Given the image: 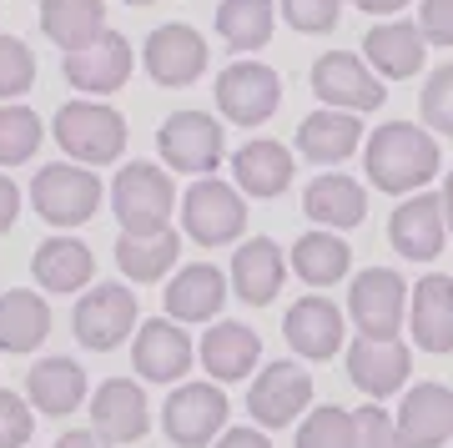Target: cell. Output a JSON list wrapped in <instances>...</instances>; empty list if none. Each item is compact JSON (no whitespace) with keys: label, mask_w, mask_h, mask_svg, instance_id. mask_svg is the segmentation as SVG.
Segmentation results:
<instances>
[{"label":"cell","mask_w":453,"mask_h":448,"mask_svg":"<svg viewBox=\"0 0 453 448\" xmlns=\"http://www.w3.org/2000/svg\"><path fill=\"white\" fill-rule=\"evenodd\" d=\"M363 166L378 192H418L438 176V142L413 121H383L363 142Z\"/></svg>","instance_id":"6da1fadb"},{"label":"cell","mask_w":453,"mask_h":448,"mask_svg":"<svg viewBox=\"0 0 453 448\" xmlns=\"http://www.w3.org/2000/svg\"><path fill=\"white\" fill-rule=\"evenodd\" d=\"M50 131H56V146L65 157L76 166H91V172L127 151V121L106 101H65L50 121Z\"/></svg>","instance_id":"7a4b0ae2"},{"label":"cell","mask_w":453,"mask_h":448,"mask_svg":"<svg viewBox=\"0 0 453 448\" xmlns=\"http://www.w3.org/2000/svg\"><path fill=\"white\" fill-rule=\"evenodd\" d=\"M101 197H106V187L96 182V172L91 166H76V161H50V166H41L31 182V207L41 222L50 227H81L96 217Z\"/></svg>","instance_id":"3957f363"},{"label":"cell","mask_w":453,"mask_h":448,"mask_svg":"<svg viewBox=\"0 0 453 448\" xmlns=\"http://www.w3.org/2000/svg\"><path fill=\"white\" fill-rule=\"evenodd\" d=\"M111 197V212L121 232H157V227L172 222V202H177V187L166 166H151V161H131L116 172V182L106 187Z\"/></svg>","instance_id":"277c9868"},{"label":"cell","mask_w":453,"mask_h":448,"mask_svg":"<svg viewBox=\"0 0 453 448\" xmlns=\"http://www.w3.org/2000/svg\"><path fill=\"white\" fill-rule=\"evenodd\" d=\"M181 232L202 247H226L247 232V202L217 176H196L181 192Z\"/></svg>","instance_id":"5b68a950"},{"label":"cell","mask_w":453,"mask_h":448,"mask_svg":"<svg viewBox=\"0 0 453 448\" xmlns=\"http://www.w3.org/2000/svg\"><path fill=\"white\" fill-rule=\"evenodd\" d=\"M226 413H232V403L211 378L207 383H181L162 403V429L177 448H211V438L226 433Z\"/></svg>","instance_id":"8992f818"},{"label":"cell","mask_w":453,"mask_h":448,"mask_svg":"<svg viewBox=\"0 0 453 448\" xmlns=\"http://www.w3.org/2000/svg\"><path fill=\"white\" fill-rule=\"evenodd\" d=\"M142 318V307L131 297L127 282H96L91 292H81V303L71 313V328H76V343L91 352H111L131 337Z\"/></svg>","instance_id":"52a82bcc"},{"label":"cell","mask_w":453,"mask_h":448,"mask_svg":"<svg viewBox=\"0 0 453 448\" xmlns=\"http://www.w3.org/2000/svg\"><path fill=\"white\" fill-rule=\"evenodd\" d=\"M348 318L357 322V337H383L393 343L408 322V282L388 267H368L348 288Z\"/></svg>","instance_id":"ba28073f"},{"label":"cell","mask_w":453,"mask_h":448,"mask_svg":"<svg viewBox=\"0 0 453 448\" xmlns=\"http://www.w3.org/2000/svg\"><path fill=\"white\" fill-rule=\"evenodd\" d=\"M312 91L327 112H378L383 106V81L372 76V66L353 50H327L312 61Z\"/></svg>","instance_id":"9c48e42d"},{"label":"cell","mask_w":453,"mask_h":448,"mask_svg":"<svg viewBox=\"0 0 453 448\" xmlns=\"http://www.w3.org/2000/svg\"><path fill=\"white\" fill-rule=\"evenodd\" d=\"M157 151L181 176H217L222 161V127L207 112H172L157 131Z\"/></svg>","instance_id":"30bf717a"},{"label":"cell","mask_w":453,"mask_h":448,"mask_svg":"<svg viewBox=\"0 0 453 448\" xmlns=\"http://www.w3.org/2000/svg\"><path fill=\"white\" fill-rule=\"evenodd\" d=\"M277 101H282V81L262 61H232L217 76V106L237 127H262L277 112Z\"/></svg>","instance_id":"8fae6325"},{"label":"cell","mask_w":453,"mask_h":448,"mask_svg":"<svg viewBox=\"0 0 453 448\" xmlns=\"http://www.w3.org/2000/svg\"><path fill=\"white\" fill-rule=\"evenodd\" d=\"M312 403V378L308 368L297 363H267V368L252 378V393H247V413L257 429H288L292 418Z\"/></svg>","instance_id":"7c38bea8"},{"label":"cell","mask_w":453,"mask_h":448,"mask_svg":"<svg viewBox=\"0 0 453 448\" xmlns=\"http://www.w3.org/2000/svg\"><path fill=\"white\" fill-rule=\"evenodd\" d=\"M388 242L408 262H434L449 242V222H443V197L438 192H413L403 197L388 217Z\"/></svg>","instance_id":"4fadbf2b"},{"label":"cell","mask_w":453,"mask_h":448,"mask_svg":"<svg viewBox=\"0 0 453 448\" xmlns=\"http://www.w3.org/2000/svg\"><path fill=\"white\" fill-rule=\"evenodd\" d=\"M142 66L151 71L157 86H177L181 91L207 71V41H202V31L181 26V20L177 26H157L142 46Z\"/></svg>","instance_id":"5bb4252c"},{"label":"cell","mask_w":453,"mask_h":448,"mask_svg":"<svg viewBox=\"0 0 453 448\" xmlns=\"http://www.w3.org/2000/svg\"><path fill=\"white\" fill-rule=\"evenodd\" d=\"M131 363H136V373L146 383H177L196 363V348H192V337L181 333V322L151 318L131 337Z\"/></svg>","instance_id":"9a60e30c"},{"label":"cell","mask_w":453,"mask_h":448,"mask_svg":"<svg viewBox=\"0 0 453 448\" xmlns=\"http://www.w3.org/2000/svg\"><path fill=\"white\" fill-rule=\"evenodd\" d=\"M91 429H96L106 444H142L146 429H151V403H146L142 383H131V378H106V383L91 393Z\"/></svg>","instance_id":"2e32d148"},{"label":"cell","mask_w":453,"mask_h":448,"mask_svg":"<svg viewBox=\"0 0 453 448\" xmlns=\"http://www.w3.org/2000/svg\"><path fill=\"white\" fill-rule=\"evenodd\" d=\"M342 328H348L342 307L333 303V297H318V292H312V297H297V303L288 307V318H282L288 348L312 358V363H327L333 352H342Z\"/></svg>","instance_id":"e0dca14e"},{"label":"cell","mask_w":453,"mask_h":448,"mask_svg":"<svg viewBox=\"0 0 453 448\" xmlns=\"http://www.w3.org/2000/svg\"><path fill=\"white\" fill-rule=\"evenodd\" d=\"M393 423L403 448H443L453 438V393L443 383H413Z\"/></svg>","instance_id":"ac0fdd59"},{"label":"cell","mask_w":453,"mask_h":448,"mask_svg":"<svg viewBox=\"0 0 453 448\" xmlns=\"http://www.w3.org/2000/svg\"><path fill=\"white\" fill-rule=\"evenodd\" d=\"M61 71L76 91H86V97H111V91H121L127 76H131V41L121 31H106L96 46L71 50L61 61Z\"/></svg>","instance_id":"d6986e66"},{"label":"cell","mask_w":453,"mask_h":448,"mask_svg":"<svg viewBox=\"0 0 453 448\" xmlns=\"http://www.w3.org/2000/svg\"><path fill=\"white\" fill-rule=\"evenodd\" d=\"M226 282H232V292L247 307H267L282 292V282H288V257H282V247L273 237H252L237 247L232 267H226Z\"/></svg>","instance_id":"ffe728a7"},{"label":"cell","mask_w":453,"mask_h":448,"mask_svg":"<svg viewBox=\"0 0 453 448\" xmlns=\"http://www.w3.org/2000/svg\"><path fill=\"white\" fill-rule=\"evenodd\" d=\"M26 403H31L35 413H46V418L76 413V408L86 403V368L76 363V358H61V352L31 363V373H26Z\"/></svg>","instance_id":"44dd1931"},{"label":"cell","mask_w":453,"mask_h":448,"mask_svg":"<svg viewBox=\"0 0 453 448\" xmlns=\"http://www.w3.org/2000/svg\"><path fill=\"white\" fill-rule=\"evenodd\" d=\"M408 363L413 358H408V348L398 337L393 343H383V337H357L353 348H348V378L368 393V403L398 393L408 383Z\"/></svg>","instance_id":"7402d4cb"},{"label":"cell","mask_w":453,"mask_h":448,"mask_svg":"<svg viewBox=\"0 0 453 448\" xmlns=\"http://www.w3.org/2000/svg\"><path fill=\"white\" fill-rule=\"evenodd\" d=\"M202 368H207L211 383H242L247 373L257 368L262 358V337L247 328V322H211L207 337H202Z\"/></svg>","instance_id":"603a6c76"},{"label":"cell","mask_w":453,"mask_h":448,"mask_svg":"<svg viewBox=\"0 0 453 448\" xmlns=\"http://www.w3.org/2000/svg\"><path fill=\"white\" fill-rule=\"evenodd\" d=\"M162 303L172 313V322H217V313L226 303V273L211 267V262H192V267L172 273Z\"/></svg>","instance_id":"cb8c5ba5"},{"label":"cell","mask_w":453,"mask_h":448,"mask_svg":"<svg viewBox=\"0 0 453 448\" xmlns=\"http://www.w3.org/2000/svg\"><path fill=\"white\" fill-rule=\"evenodd\" d=\"M413 343L423 352H453V277L428 273L413 288Z\"/></svg>","instance_id":"d4e9b609"},{"label":"cell","mask_w":453,"mask_h":448,"mask_svg":"<svg viewBox=\"0 0 453 448\" xmlns=\"http://www.w3.org/2000/svg\"><path fill=\"white\" fill-rule=\"evenodd\" d=\"M31 273L46 292H81L91 288V273H96V257L81 237H46L31 257Z\"/></svg>","instance_id":"484cf974"},{"label":"cell","mask_w":453,"mask_h":448,"mask_svg":"<svg viewBox=\"0 0 453 448\" xmlns=\"http://www.w3.org/2000/svg\"><path fill=\"white\" fill-rule=\"evenodd\" d=\"M303 212H308L318 227H327V232H348V227H357L368 217V192L357 187L353 176L323 172L308 192H303Z\"/></svg>","instance_id":"4316f807"},{"label":"cell","mask_w":453,"mask_h":448,"mask_svg":"<svg viewBox=\"0 0 453 448\" xmlns=\"http://www.w3.org/2000/svg\"><path fill=\"white\" fill-rule=\"evenodd\" d=\"M232 176H237V192H252V197H282L292 187V151L282 142H247L242 151H232Z\"/></svg>","instance_id":"83f0119b"},{"label":"cell","mask_w":453,"mask_h":448,"mask_svg":"<svg viewBox=\"0 0 453 448\" xmlns=\"http://www.w3.org/2000/svg\"><path fill=\"white\" fill-rule=\"evenodd\" d=\"M363 146V121L353 112H312L297 127V151L318 166H338Z\"/></svg>","instance_id":"f1b7e54d"},{"label":"cell","mask_w":453,"mask_h":448,"mask_svg":"<svg viewBox=\"0 0 453 448\" xmlns=\"http://www.w3.org/2000/svg\"><path fill=\"white\" fill-rule=\"evenodd\" d=\"M50 337V303L31 288L0 292V352H35Z\"/></svg>","instance_id":"f546056e"},{"label":"cell","mask_w":453,"mask_h":448,"mask_svg":"<svg viewBox=\"0 0 453 448\" xmlns=\"http://www.w3.org/2000/svg\"><path fill=\"white\" fill-rule=\"evenodd\" d=\"M423 50H428V41H423V31L408 26V20H388V26H372V31L363 35L368 66L383 71V76H393V81L423 71Z\"/></svg>","instance_id":"4dcf8cb0"},{"label":"cell","mask_w":453,"mask_h":448,"mask_svg":"<svg viewBox=\"0 0 453 448\" xmlns=\"http://www.w3.org/2000/svg\"><path fill=\"white\" fill-rule=\"evenodd\" d=\"M41 31L71 56V50L96 46L106 35V5L101 0H46L41 5Z\"/></svg>","instance_id":"1f68e13d"},{"label":"cell","mask_w":453,"mask_h":448,"mask_svg":"<svg viewBox=\"0 0 453 448\" xmlns=\"http://www.w3.org/2000/svg\"><path fill=\"white\" fill-rule=\"evenodd\" d=\"M181 252V237L172 232V222L157 232H121L116 237V267L131 282H157L162 273H172V262Z\"/></svg>","instance_id":"d6a6232c"},{"label":"cell","mask_w":453,"mask_h":448,"mask_svg":"<svg viewBox=\"0 0 453 448\" xmlns=\"http://www.w3.org/2000/svg\"><path fill=\"white\" fill-rule=\"evenodd\" d=\"M348 267H353V247L338 232H303L292 242V273L308 288H333L348 277Z\"/></svg>","instance_id":"836d02e7"},{"label":"cell","mask_w":453,"mask_h":448,"mask_svg":"<svg viewBox=\"0 0 453 448\" xmlns=\"http://www.w3.org/2000/svg\"><path fill=\"white\" fill-rule=\"evenodd\" d=\"M217 31L232 50H262L273 41V0H222Z\"/></svg>","instance_id":"e575fe53"},{"label":"cell","mask_w":453,"mask_h":448,"mask_svg":"<svg viewBox=\"0 0 453 448\" xmlns=\"http://www.w3.org/2000/svg\"><path fill=\"white\" fill-rule=\"evenodd\" d=\"M41 136H46V127H41V116L31 106H16V101L0 106V166L31 161L41 151Z\"/></svg>","instance_id":"d590c367"},{"label":"cell","mask_w":453,"mask_h":448,"mask_svg":"<svg viewBox=\"0 0 453 448\" xmlns=\"http://www.w3.org/2000/svg\"><path fill=\"white\" fill-rule=\"evenodd\" d=\"M297 448H353V413L348 408H312L297 429Z\"/></svg>","instance_id":"8d00e7d4"},{"label":"cell","mask_w":453,"mask_h":448,"mask_svg":"<svg viewBox=\"0 0 453 448\" xmlns=\"http://www.w3.org/2000/svg\"><path fill=\"white\" fill-rule=\"evenodd\" d=\"M35 86V56L26 41L16 35H0V101L11 106L16 97H26Z\"/></svg>","instance_id":"74e56055"},{"label":"cell","mask_w":453,"mask_h":448,"mask_svg":"<svg viewBox=\"0 0 453 448\" xmlns=\"http://www.w3.org/2000/svg\"><path fill=\"white\" fill-rule=\"evenodd\" d=\"M423 121L443 136H453V66H438L423 86Z\"/></svg>","instance_id":"f35d334b"},{"label":"cell","mask_w":453,"mask_h":448,"mask_svg":"<svg viewBox=\"0 0 453 448\" xmlns=\"http://www.w3.org/2000/svg\"><path fill=\"white\" fill-rule=\"evenodd\" d=\"M353 448H403L398 444V423L378 403H363L353 413Z\"/></svg>","instance_id":"ab89813d"},{"label":"cell","mask_w":453,"mask_h":448,"mask_svg":"<svg viewBox=\"0 0 453 448\" xmlns=\"http://www.w3.org/2000/svg\"><path fill=\"white\" fill-rule=\"evenodd\" d=\"M338 5H342V0H282V16H288L292 31L323 35V31L338 26Z\"/></svg>","instance_id":"60d3db41"},{"label":"cell","mask_w":453,"mask_h":448,"mask_svg":"<svg viewBox=\"0 0 453 448\" xmlns=\"http://www.w3.org/2000/svg\"><path fill=\"white\" fill-rule=\"evenodd\" d=\"M35 433V413L20 393H0V448H26Z\"/></svg>","instance_id":"b9f144b4"},{"label":"cell","mask_w":453,"mask_h":448,"mask_svg":"<svg viewBox=\"0 0 453 448\" xmlns=\"http://www.w3.org/2000/svg\"><path fill=\"white\" fill-rule=\"evenodd\" d=\"M418 31L428 46H453V0H423Z\"/></svg>","instance_id":"7bdbcfd3"},{"label":"cell","mask_w":453,"mask_h":448,"mask_svg":"<svg viewBox=\"0 0 453 448\" xmlns=\"http://www.w3.org/2000/svg\"><path fill=\"white\" fill-rule=\"evenodd\" d=\"M211 448H273V438H267L262 429H252V423H247V429H226Z\"/></svg>","instance_id":"ee69618b"},{"label":"cell","mask_w":453,"mask_h":448,"mask_svg":"<svg viewBox=\"0 0 453 448\" xmlns=\"http://www.w3.org/2000/svg\"><path fill=\"white\" fill-rule=\"evenodd\" d=\"M20 217V187L0 172V232H11V222Z\"/></svg>","instance_id":"f6af8a7d"},{"label":"cell","mask_w":453,"mask_h":448,"mask_svg":"<svg viewBox=\"0 0 453 448\" xmlns=\"http://www.w3.org/2000/svg\"><path fill=\"white\" fill-rule=\"evenodd\" d=\"M56 448H111V444H106L101 433H91V429H76V433H61Z\"/></svg>","instance_id":"bcb514c9"},{"label":"cell","mask_w":453,"mask_h":448,"mask_svg":"<svg viewBox=\"0 0 453 448\" xmlns=\"http://www.w3.org/2000/svg\"><path fill=\"white\" fill-rule=\"evenodd\" d=\"M368 16H388V11H398V5H408V0H357Z\"/></svg>","instance_id":"7dc6e473"},{"label":"cell","mask_w":453,"mask_h":448,"mask_svg":"<svg viewBox=\"0 0 453 448\" xmlns=\"http://www.w3.org/2000/svg\"><path fill=\"white\" fill-rule=\"evenodd\" d=\"M438 197H443V222H449V237H453V172L443 176V192Z\"/></svg>","instance_id":"c3c4849f"},{"label":"cell","mask_w":453,"mask_h":448,"mask_svg":"<svg viewBox=\"0 0 453 448\" xmlns=\"http://www.w3.org/2000/svg\"><path fill=\"white\" fill-rule=\"evenodd\" d=\"M127 5H151V0H127Z\"/></svg>","instance_id":"681fc988"}]
</instances>
